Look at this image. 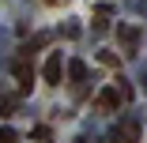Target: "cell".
Segmentation results:
<instances>
[{
	"label": "cell",
	"mask_w": 147,
	"mask_h": 143,
	"mask_svg": "<svg viewBox=\"0 0 147 143\" xmlns=\"http://www.w3.org/2000/svg\"><path fill=\"white\" fill-rule=\"evenodd\" d=\"M136 139H140V128H136L132 121H125L121 128H113V132H109L106 143H136Z\"/></svg>",
	"instance_id": "cell-1"
},
{
	"label": "cell",
	"mask_w": 147,
	"mask_h": 143,
	"mask_svg": "<svg viewBox=\"0 0 147 143\" xmlns=\"http://www.w3.org/2000/svg\"><path fill=\"white\" fill-rule=\"evenodd\" d=\"M15 79H19L23 91H30V83H34V68L26 64V56H19V60H15Z\"/></svg>",
	"instance_id": "cell-2"
},
{
	"label": "cell",
	"mask_w": 147,
	"mask_h": 143,
	"mask_svg": "<svg viewBox=\"0 0 147 143\" xmlns=\"http://www.w3.org/2000/svg\"><path fill=\"white\" fill-rule=\"evenodd\" d=\"M45 83H61V75H64V64H61V53H53L49 60H45Z\"/></svg>",
	"instance_id": "cell-3"
},
{
	"label": "cell",
	"mask_w": 147,
	"mask_h": 143,
	"mask_svg": "<svg viewBox=\"0 0 147 143\" xmlns=\"http://www.w3.org/2000/svg\"><path fill=\"white\" fill-rule=\"evenodd\" d=\"M94 105H98L102 113H109V109H117V105H121V94L109 87V91H102V94H98V102H94Z\"/></svg>",
	"instance_id": "cell-4"
},
{
	"label": "cell",
	"mask_w": 147,
	"mask_h": 143,
	"mask_svg": "<svg viewBox=\"0 0 147 143\" xmlns=\"http://www.w3.org/2000/svg\"><path fill=\"white\" fill-rule=\"evenodd\" d=\"M121 42H125V49H136V42H140V30H136V26H121Z\"/></svg>",
	"instance_id": "cell-5"
},
{
	"label": "cell",
	"mask_w": 147,
	"mask_h": 143,
	"mask_svg": "<svg viewBox=\"0 0 147 143\" xmlns=\"http://www.w3.org/2000/svg\"><path fill=\"white\" fill-rule=\"evenodd\" d=\"M68 75H72L76 83H83V79H87V64H83V60H72V64H68Z\"/></svg>",
	"instance_id": "cell-6"
},
{
	"label": "cell",
	"mask_w": 147,
	"mask_h": 143,
	"mask_svg": "<svg viewBox=\"0 0 147 143\" xmlns=\"http://www.w3.org/2000/svg\"><path fill=\"white\" fill-rule=\"evenodd\" d=\"M15 139H19V136H15L11 128H0V143H15Z\"/></svg>",
	"instance_id": "cell-7"
},
{
	"label": "cell",
	"mask_w": 147,
	"mask_h": 143,
	"mask_svg": "<svg viewBox=\"0 0 147 143\" xmlns=\"http://www.w3.org/2000/svg\"><path fill=\"white\" fill-rule=\"evenodd\" d=\"M45 4H64V0H45Z\"/></svg>",
	"instance_id": "cell-8"
},
{
	"label": "cell",
	"mask_w": 147,
	"mask_h": 143,
	"mask_svg": "<svg viewBox=\"0 0 147 143\" xmlns=\"http://www.w3.org/2000/svg\"><path fill=\"white\" fill-rule=\"evenodd\" d=\"M76 143H87V139H76Z\"/></svg>",
	"instance_id": "cell-9"
}]
</instances>
